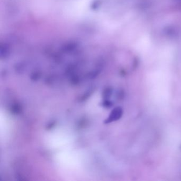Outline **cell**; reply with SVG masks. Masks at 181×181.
Returning <instances> with one entry per match:
<instances>
[{"mask_svg": "<svg viewBox=\"0 0 181 181\" xmlns=\"http://www.w3.org/2000/svg\"><path fill=\"white\" fill-rule=\"evenodd\" d=\"M122 114V110L120 107L115 108L110 114L108 118L105 121V123H108L114 121L118 120L120 118Z\"/></svg>", "mask_w": 181, "mask_h": 181, "instance_id": "1", "label": "cell"}, {"mask_svg": "<svg viewBox=\"0 0 181 181\" xmlns=\"http://www.w3.org/2000/svg\"><path fill=\"white\" fill-rule=\"evenodd\" d=\"M111 94H112V90L110 88H107L104 92V97L106 99H107V98L110 97V96L111 95Z\"/></svg>", "mask_w": 181, "mask_h": 181, "instance_id": "2", "label": "cell"}]
</instances>
